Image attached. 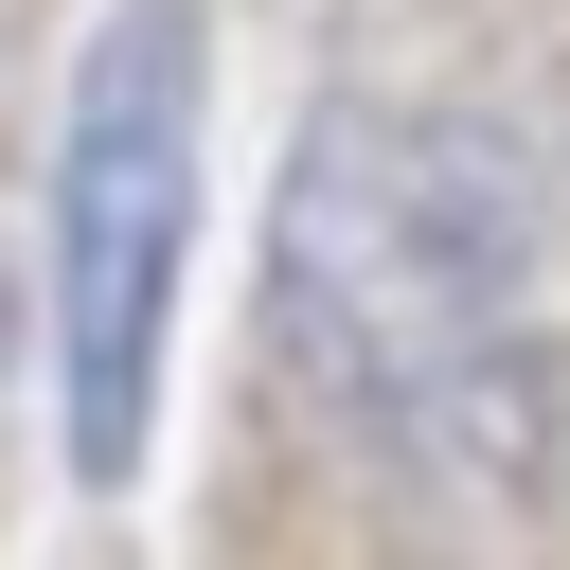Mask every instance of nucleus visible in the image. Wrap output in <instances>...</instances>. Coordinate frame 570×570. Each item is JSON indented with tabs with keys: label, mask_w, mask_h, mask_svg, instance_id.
<instances>
[{
	"label": "nucleus",
	"mask_w": 570,
	"mask_h": 570,
	"mask_svg": "<svg viewBox=\"0 0 570 570\" xmlns=\"http://www.w3.org/2000/svg\"><path fill=\"white\" fill-rule=\"evenodd\" d=\"M285 321L374 428L499 445L534 410V196L463 125L338 107L285 178Z\"/></svg>",
	"instance_id": "obj_1"
},
{
	"label": "nucleus",
	"mask_w": 570,
	"mask_h": 570,
	"mask_svg": "<svg viewBox=\"0 0 570 570\" xmlns=\"http://www.w3.org/2000/svg\"><path fill=\"white\" fill-rule=\"evenodd\" d=\"M196 0H125L71 71V142H53V410H71V481H142L160 428V338H178V267H196Z\"/></svg>",
	"instance_id": "obj_2"
}]
</instances>
